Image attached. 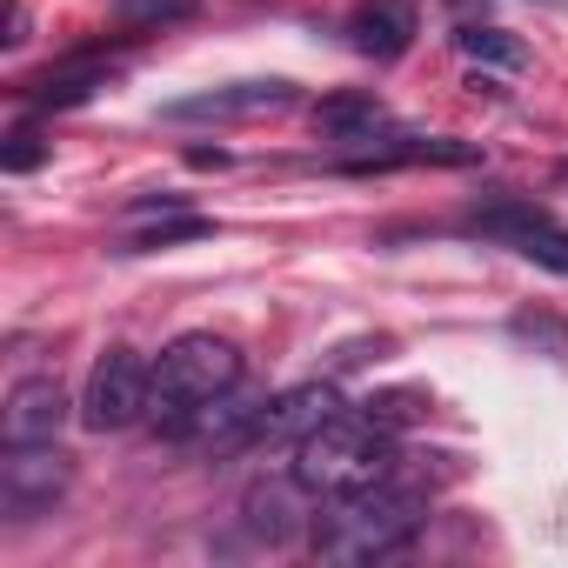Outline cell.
Returning <instances> with one entry per match:
<instances>
[{
	"label": "cell",
	"instance_id": "16",
	"mask_svg": "<svg viewBox=\"0 0 568 568\" xmlns=\"http://www.w3.org/2000/svg\"><path fill=\"white\" fill-rule=\"evenodd\" d=\"M362 415H375L382 428H415V422H428V388H375L362 402Z\"/></svg>",
	"mask_w": 568,
	"mask_h": 568
},
{
	"label": "cell",
	"instance_id": "4",
	"mask_svg": "<svg viewBox=\"0 0 568 568\" xmlns=\"http://www.w3.org/2000/svg\"><path fill=\"white\" fill-rule=\"evenodd\" d=\"M154 402V368L134 355V348H108L88 375V395H81V422L94 435H114V428H134Z\"/></svg>",
	"mask_w": 568,
	"mask_h": 568
},
{
	"label": "cell",
	"instance_id": "2",
	"mask_svg": "<svg viewBox=\"0 0 568 568\" xmlns=\"http://www.w3.org/2000/svg\"><path fill=\"white\" fill-rule=\"evenodd\" d=\"M295 475L308 495H355L375 488L382 475H395V428H382L362 408H342L335 422H322L308 442H295Z\"/></svg>",
	"mask_w": 568,
	"mask_h": 568
},
{
	"label": "cell",
	"instance_id": "12",
	"mask_svg": "<svg viewBox=\"0 0 568 568\" xmlns=\"http://www.w3.org/2000/svg\"><path fill=\"white\" fill-rule=\"evenodd\" d=\"M541 221H548V207H541V201H521V194H495V201H475V207L462 214L468 234H495V241H521V234H535Z\"/></svg>",
	"mask_w": 568,
	"mask_h": 568
},
{
	"label": "cell",
	"instance_id": "20",
	"mask_svg": "<svg viewBox=\"0 0 568 568\" xmlns=\"http://www.w3.org/2000/svg\"><path fill=\"white\" fill-rule=\"evenodd\" d=\"M48 154H54V148H48L41 134H28V128H21V134H14L8 148H0V168H8V174H34V168H41Z\"/></svg>",
	"mask_w": 568,
	"mask_h": 568
},
{
	"label": "cell",
	"instance_id": "3",
	"mask_svg": "<svg viewBox=\"0 0 568 568\" xmlns=\"http://www.w3.org/2000/svg\"><path fill=\"white\" fill-rule=\"evenodd\" d=\"M234 382H241V348H234V342H221V335H181V342H168L161 362H154V402H148V415H154L168 435H181V422H187L201 402L227 395Z\"/></svg>",
	"mask_w": 568,
	"mask_h": 568
},
{
	"label": "cell",
	"instance_id": "17",
	"mask_svg": "<svg viewBox=\"0 0 568 568\" xmlns=\"http://www.w3.org/2000/svg\"><path fill=\"white\" fill-rule=\"evenodd\" d=\"M214 234V221L207 214H168V221H154V227H141L134 241H128V254H154V247H181V241H207Z\"/></svg>",
	"mask_w": 568,
	"mask_h": 568
},
{
	"label": "cell",
	"instance_id": "1",
	"mask_svg": "<svg viewBox=\"0 0 568 568\" xmlns=\"http://www.w3.org/2000/svg\"><path fill=\"white\" fill-rule=\"evenodd\" d=\"M428 501L415 488H402L395 475H382L375 488H355V495H335V508L315 515V555L328 561H388L415 541Z\"/></svg>",
	"mask_w": 568,
	"mask_h": 568
},
{
	"label": "cell",
	"instance_id": "14",
	"mask_svg": "<svg viewBox=\"0 0 568 568\" xmlns=\"http://www.w3.org/2000/svg\"><path fill=\"white\" fill-rule=\"evenodd\" d=\"M508 335H515L521 348L548 355V362H568V322H561L555 308H515V315H508Z\"/></svg>",
	"mask_w": 568,
	"mask_h": 568
},
{
	"label": "cell",
	"instance_id": "6",
	"mask_svg": "<svg viewBox=\"0 0 568 568\" xmlns=\"http://www.w3.org/2000/svg\"><path fill=\"white\" fill-rule=\"evenodd\" d=\"M61 488H68V455L54 442H8V455H0V508L14 521H34L41 508H54Z\"/></svg>",
	"mask_w": 568,
	"mask_h": 568
},
{
	"label": "cell",
	"instance_id": "5",
	"mask_svg": "<svg viewBox=\"0 0 568 568\" xmlns=\"http://www.w3.org/2000/svg\"><path fill=\"white\" fill-rule=\"evenodd\" d=\"M348 402H342V388L335 382H302V388H281L274 402H261V415L247 422V435H241V448H281V442H308L322 422H335Z\"/></svg>",
	"mask_w": 568,
	"mask_h": 568
},
{
	"label": "cell",
	"instance_id": "9",
	"mask_svg": "<svg viewBox=\"0 0 568 568\" xmlns=\"http://www.w3.org/2000/svg\"><path fill=\"white\" fill-rule=\"evenodd\" d=\"M348 41L368 61H402L415 48V8L408 0H362V8L348 14Z\"/></svg>",
	"mask_w": 568,
	"mask_h": 568
},
{
	"label": "cell",
	"instance_id": "22",
	"mask_svg": "<svg viewBox=\"0 0 568 568\" xmlns=\"http://www.w3.org/2000/svg\"><path fill=\"white\" fill-rule=\"evenodd\" d=\"M187 168H227V148H187Z\"/></svg>",
	"mask_w": 568,
	"mask_h": 568
},
{
	"label": "cell",
	"instance_id": "7",
	"mask_svg": "<svg viewBox=\"0 0 568 568\" xmlns=\"http://www.w3.org/2000/svg\"><path fill=\"white\" fill-rule=\"evenodd\" d=\"M68 428V388L54 375H28L8 388V408H0V435L8 442H54Z\"/></svg>",
	"mask_w": 568,
	"mask_h": 568
},
{
	"label": "cell",
	"instance_id": "21",
	"mask_svg": "<svg viewBox=\"0 0 568 568\" xmlns=\"http://www.w3.org/2000/svg\"><path fill=\"white\" fill-rule=\"evenodd\" d=\"M0 41H8V48H14V41H28V14H21V0H8V34H0Z\"/></svg>",
	"mask_w": 568,
	"mask_h": 568
},
{
	"label": "cell",
	"instance_id": "11",
	"mask_svg": "<svg viewBox=\"0 0 568 568\" xmlns=\"http://www.w3.org/2000/svg\"><path fill=\"white\" fill-rule=\"evenodd\" d=\"M108 81H114V74H108L101 61H88V54H81V61L48 68V74L28 88V101H34V108H48V114H54V108H81V101H94Z\"/></svg>",
	"mask_w": 568,
	"mask_h": 568
},
{
	"label": "cell",
	"instance_id": "18",
	"mask_svg": "<svg viewBox=\"0 0 568 568\" xmlns=\"http://www.w3.org/2000/svg\"><path fill=\"white\" fill-rule=\"evenodd\" d=\"M114 14H121L128 28H168V21L201 14V0H114Z\"/></svg>",
	"mask_w": 568,
	"mask_h": 568
},
{
	"label": "cell",
	"instance_id": "19",
	"mask_svg": "<svg viewBox=\"0 0 568 568\" xmlns=\"http://www.w3.org/2000/svg\"><path fill=\"white\" fill-rule=\"evenodd\" d=\"M515 247H521L535 267H555V274H568V234H561V227H548V221H541V227H535V234H521Z\"/></svg>",
	"mask_w": 568,
	"mask_h": 568
},
{
	"label": "cell",
	"instance_id": "8",
	"mask_svg": "<svg viewBox=\"0 0 568 568\" xmlns=\"http://www.w3.org/2000/svg\"><path fill=\"white\" fill-rule=\"evenodd\" d=\"M274 108H295V88L288 81H241V88H214V94L168 101L174 121H241V114H274Z\"/></svg>",
	"mask_w": 568,
	"mask_h": 568
},
{
	"label": "cell",
	"instance_id": "10",
	"mask_svg": "<svg viewBox=\"0 0 568 568\" xmlns=\"http://www.w3.org/2000/svg\"><path fill=\"white\" fill-rule=\"evenodd\" d=\"M302 475H288V481H254L247 488V501H241V515H247V535H261V541H288L295 528H302Z\"/></svg>",
	"mask_w": 568,
	"mask_h": 568
},
{
	"label": "cell",
	"instance_id": "13",
	"mask_svg": "<svg viewBox=\"0 0 568 568\" xmlns=\"http://www.w3.org/2000/svg\"><path fill=\"white\" fill-rule=\"evenodd\" d=\"M375 128H382V101L362 94V88L328 94V101L315 108V134H322V141H368Z\"/></svg>",
	"mask_w": 568,
	"mask_h": 568
},
{
	"label": "cell",
	"instance_id": "15",
	"mask_svg": "<svg viewBox=\"0 0 568 568\" xmlns=\"http://www.w3.org/2000/svg\"><path fill=\"white\" fill-rule=\"evenodd\" d=\"M455 48H462L475 68H521V61H528V48H521L515 34H501V28H462Z\"/></svg>",
	"mask_w": 568,
	"mask_h": 568
}]
</instances>
